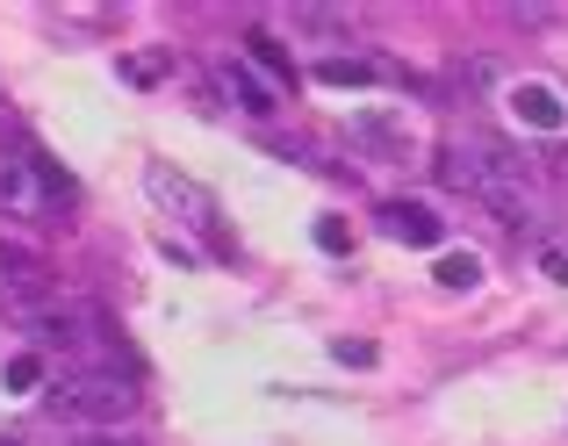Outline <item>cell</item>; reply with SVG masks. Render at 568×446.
Returning a JSON list of instances; mask_svg holds the SVG:
<instances>
[{
	"label": "cell",
	"mask_w": 568,
	"mask_h": 446,
	"mask_svg": "<svg viewBox=\"0 0 568 446\" xmlns=\"http://www.w3.org/2000/svg\"><path fill=\"white\" fill-rule=\"evenodd\" d=\"M252 58H260V65L274 72V94H288V87H295V65H288V51H281L274 37H260V29H252Z\"/></svg>",
	"instance_id": "cell-12"
},
{
	"label": "cell",
	"mask_w": 568,
	"mask_h": 446,
	"mask_svg": "<svg viewBox=\"0 0 568 446\" xmlns=\"http://www.w3.org/2000/svg\"><path fill=\"white\" fill-rule=\"evenodd\" d=\"M0 216L14 223H65L72 216V181L37 152H8L0 159Z\"/></svg>",
	"instance_id": "cell-2"
},
{
	"label": "cell",
	"mask_w": 568,
	"mask_h": 446,
	"mask_svg": "<svg viewBox=\"0 0 568 446\" xmlns=\"http://www.w3.org/2000/svg\"><path fill=\"white\" fill-rule=\"evenodd\" d=\"M540 266H547V281H568V231L540 237Z\"/></svg>",
	"instance_id": "cell-16"
},
{
	"label": "cell",
	"mask_w": 568,
	"mask_h": 446,
	"mask_svg": "<svg viewBox=\"0 0 568 446\" xmlns=\"http://www.w3.org/2000/svg\"><path fill=\"white\" fill-rule=\"evenodd\" d=\"M511 22H518V29H555L561 8H511Z\"/></svg>",
	"instance_id": "cell-18"
},
{
	"label": "cell",
	"mask_w": 568,
	"mask_h": 446,
	"mask_svg": "<svg viewBox=\"0 0 568 446\" xmlns=\"http://www.w3.org/2000/svg\"><path fill=\"white\" fill-rule=\"evenodd\" d=\"M295 29H317V37H353V14H338V8H295Z\"/></svg>",
	"instance_id": "cell-14"
},
{
	"label": "cell",
	"mask_w": 568,
	"mask_h": 446,
	"mask_svg": "<svg viewBox=\"0 0 568 446\" xmlns=\"http://www.w3.org/2000/svg\"><path fill=\"white\" fill-rule=\"evenodd\" d=\"M51 266L37 260V252H22V245H0V303L14 310V317H37L43 303H51Z\"/></svg>",
	"instance_id": "cell-4"
},
{
	"label": "cell",
	"mask_w": 568,
	"mask_h": 446,
	"mask_svg": "<svg viewBox=\"0 0 568 446\" xmlns=\"http://www.w3.org/2000/svg\"><path fill=\"white\" fill-rule=\"evenodd\" d=\"M29 338H37V346H58V353H72V346H80L72 317H51V310H37V317H29Z\"/></svg>",
	"instance_id": "cell-13"
},
{
	"label": "cell",
	"mask_w": 568,
	"mask_h": 446,
	"mask_svg": "<svg viewBox=\"0 0 568 446\" xmlns=\"http://www.w3.org/2000/svg\"><path fill=\"white\" fill-rule=\"evenodd\" d=\"M317 245H324V252H353V231H346L338 216H324V223H317Z\"/></svg>",
	"instance_id": "cell-17"
},
{
	"label": "cell",
	"mask_w": 568,
	"mask_h": 446,
	"mask_svg": "<svg viewBox=\"0 0 568 446\" xmlns=\"http://www.w3.org/2000/svg\"><path fill=\"white\" fill-rule=\"evenodd\" d=\"M310 80H317V87H375L382 65H367V58H324Z\"/></svg>",
	"instance_id": "cell-10"
},
{
	"label": "cell",
	"mask_w": 568,
	"mask_h": 446,
	"mask_svg": "<svg viewBox=\"0 0 568 446\" xmlns=\"http://www.w3.org/2000/svg\"><path fill=\"white\" fill-rule=\"evenodd\" d=\"M37 382H43V361H37V353H14V361H8V389H14V396H29Z\"/></svg>",
	"instance_id": "cell-15"
},
{
	"label": "cell",
	"mask_w": 568,
	"mask_h": 446,
	"mask_svg": "<svg viewBox=\"0 0 568 446\" xmlns=\"http://www.w3.org/2000/svg\"><path fill=\"white\" fill-rule=\"evenodd\" d=\"M432 274H439V288H460V295H468L475 281H483V260H475V252H439V266H432Z\"/></svg>",
	"instance_id": "cell-11"
},
{
	"label": "cell",
	"mask_w": 568,
	"mask_h": 446,
	"mask_svg": "<svg viewBox=\"0 0 568 446\" xmlns=\"http://www.w3.org/2000/svg\"><path fill=\"white\" fill-rule=\"evenodd\" d=\"M439 187H454V195L483 202V210H497L504 223H532L526 210V159L511 152V144L497 138H468V144H446L439 152Z\"/></svg>",
	"instance_id": "cell-1"
},
{
	"label": "cell",
	"mask_w": 568,
	"mask_h": 446,
	"mask_svg": "<svg viewBox=\"0 0 568 446\" xmlns=\"http://www.w3.org/2000/svg\"><path fill=\"white\" fill-rule=\"evenodd\" d=\"M51 410L65 418H87V425H115L138 410V382L109 375V367H72V375L51 382Z\"/></svg>",
	"instance_id": "cell-3"
},
{
	"label": "cell",
	"mask_w": 568,
	"mask_h": 446,
	"mask_svg": "<svg viewBox=\"0 0 568 446\" xmlns=\"http://www.w3.org/2000/svg\"><path fill=\"white\" fill-rule=\"evenodd\" d=\"M0 446H14V439H0Z\"/></svg>",
	"instance_id": "cell-19"
},
{
	"label": "cell",
	"mask_w": 568,
	"mask_h": 446,
	"mask_svg": "<svg viewBox=\"0 0 568 446\" xmlns=\"http://www.w3.org/2000/svg\"><path fill=\"white\" fill-rule=\"evenodd\" d=\"M504 101H511V115L526 130H540V138L568 130V101H561V87H547V80H511V87H504Z\"/></svg>",
	"instance_id": "cell-6"
},
{
	"label": "cell",
	"mask_w": 568,
	"mask_h": 446,
	"mask_svg": "<svg viewBox=\"0 0 568 446\" xmlns=\"http://www.w3.org/2000/svg\"><path fill=\"white\" fill-rule=\"evenodd\" d=\"M144 187H152L159 210L181 216V223H194V231H209V223H216V202H209V187H194L187 173H173V166H144Z\"/></svg>",
	"instance_id": "cell-5"
},
{
	"label": "cell",
	"mask_w": 568,
	"mask_h": 446,
	"mask_svg": "<svg viewBox=\"0 0 568 446\" xmlns=\"http://www.w3.org/2000/svg\"><path fill=\"white\" fill-rule=\"evenodd\" d=\"M375 223H382L388 237H396V245H439V216L417 210V202H382Z\"/></svg>",
	"instance_id": "cell-7"
},
{
	"label": "cell",
	"mask_w": 568,
	"mask_h": 446,
	"mask_svg": "<svg viewBox=\"0 0 568 446\" xmlns=\"http://www.w3.org/2000/svg\"><path fill=\"white\" fill-rule=\"evenodd\" d=\"M353 138H361V144H382V159H403V152H410L403 115H353Z\"/></svg>",
	"instance_id": "cell-9"
},
{
	"label": "cell",
	"mask_w": 568,
	"mask_h": 446,
	"mask_svg": "<svg viewBox=\"0 0 568 446\" xmlns=\"http://www.w3.org/2000/svg\"><path fill=\"white\" fill-rule=\"evenodd\" d=\"M216 87H223V94H231L245 115H274V101H281L274 87H266L252 65H237V58H231V65H216Z\"/></svg>",
	"instance_id": "cell-8"
}]
</instances>
